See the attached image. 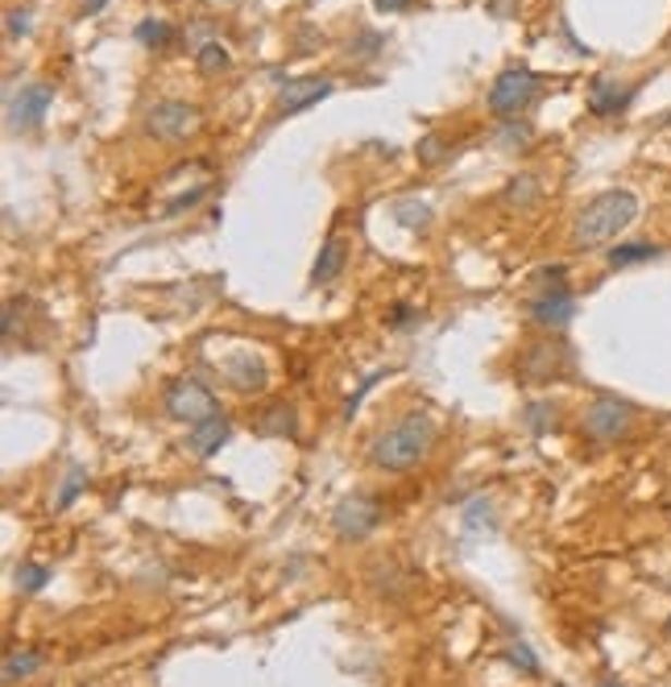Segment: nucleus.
I'll use <instances>...</instances> for the list:
<instances>
[{
  "mask_svg": "<svg viewBox=\"0 0 671 687\" xmlns=\"http://www.w3.org/2000/svg\"><path fill=\"white\" fill-rule=\"evenodd\" d=\"M572 365V353H568V344L560 340H539V344H530L518 360V377L523 381H556V377H564V369Z\"/></svg>",
  "mask_w": 671,
  "mask_h": 687,
  "instance_id": "obj_8",
  "label": "nucleus"
},
{
  "mask_svg": "<svg viewBox=\"0 0 671 687\" xmlns=\"http://www.w3.org/2000/svg\"><path fill=\"white\" fill-rule=\"evenodd\" d=\"M638 220V195L626 187H613V191H601V195H593L581 216H576V224H572V245L576 249H601L609 245L613 236H622Z\"/></svg>",
  "mask_w": 671,
  "mask_h": 687,
  "instance_id": "obj_1",
  "label": "nucleus"
},
{
  "mask_svg": "<svg viewBox=\"0 0 671 687\" xmlns=\"http://www.w3.org/2000/svg\"><path fill=\"white\" fill-rule=\"evenodd\" d=\"M344 261H349V245H344L340 236H328L324 249H319V257H315V266H312L315 291H319V286H332L335 278L344 273Z\"/></svg>",
  "mask_w": 671,
  "mask_h": 687,
  "instance_id": "obj_15",
  "label": "nucleus"
},
{
  "mask_svg": "<svg viewBox=\"0 0 671 687\" xmlns=\"http://www.w3.org/2000/svg\"><path fill=\"white\" fill-rule=\"evenodd\" d=\"M406 4H411V0H374V9H378V13H402Z\"/></svg>",
  "mask_w": 671,
  "mask_h": 687,
  "instance_id": "obj_33",
  "label": "nucleus"
},
{
  "mask_svg": "<svg viewBox=\"0 0 671 687\" xmlns=\"http://www.w3.org/2000/svg\"><path fill=\"white\" fill-rule=\"evenodd\" d=\"M381 46H386V38H381V34H361V38L349 46V50H353V54H361V59H374Z\"/></svg>",
  "mask_w": 671,
  "mask_h": 687,
  "instance_id": "obj_30",
  "label": "nucleus"
},
{
  "mask_svg": "<svg viewBox=\"0 0 671 687\" xmlns=\"http://www.w3.org/2000/svg\"><path fill=\"white\" fill-rule=\"evenodd\" d=\"M220 373H224L229 390H236V394H261V390L270 385V369H266V360H261V356H253V353L224 356Z\"/></svg>",
  "mask_w": 671,
  "mask_h": 687,
  "instance_id": "obj_9",
  "label": "nucleus"
},
{
  "mask_svg": "<svg viewBox=\"0 0 671 687\" xmlns=\"http://www.w3.org/2000/svg\"><path fill=\"white\" fill-rule=\"evenodd\" d=\"M204 191H208V187H195V191H187V195H179L174 204H167V216H179L183 208H195V204L204 199Z\"/></svg>",
  "mask_w": 671,
  "mask_h": 687,
  "instance_id": "obj_32",
  "label": "nucleus"
},
{
  "mask_svg": "<svg viewBox=\"0 0 671 687\" xmlns=\"http://www.w3.org/2000/svg\"><path fill=\"white\" fill-rule=\"evenodd\" d=\"M630 100H634V87H622L618 79H609V75H597L593 87H588L593 116H618V112H626Z\"/></svg>",
  "mask_w": 671,
  "mask_h": 687,
  "instance_id": "obj_13",
  "label": "nucleus"
},
{
  "mask_svg": "<svg viewBox=\"0 0 671 687\" xmlns=\"http://www.w3.org/2000/svg\"><path fill=\"white\" fill-rule=\"evenodd\" d=\"M419 158L423 162H440L443 158V142L436 137V133H427V137L419 142Z\"/></svg>",
  "mask_w": 671,
  "mask_h": 687,
  "instance_id": "obj_31",
  "label": "nucleus"
},
{
  "mask_svg": "<svg viewBox=\"0 0 671 687\" xmlns=\"http://www.w3.org/2000/svg\"><path fill=\"white\" fill-rule=\"evenodd\" d=\"M539 199V179L535 174H514L510 179V187H505V204H514V208H530Z\"/></svg>",
  "mask_w": 671,
  "mask_h": 687,
  "instance_id": "obj_22",
  "label": "nucleus"
},
{
  "mask_svg": "<svg viewBox=\"0 0 671 687\" xmlns=\"http://www.w3.org/2000/svg\"><path fill=\"white\" fill-rule=\"evenodd\" d=\"M659 245H650V241H630V245H613L606 253V261L613 270H622V266H638V261H655L659 257Z\"/></svg>",
  "mask_w": 671,
  "mask_h": 687,
  "instance_id": "obj_19",
  "label": "nucleus"
},
{
  "mask_svg": "<svg viewBox=\"0 0 671 687\" xmlns=\"http://www.w3.org/2000/svg\"><path fill=\"white\" fill-rule=\"evenodd\" d=\"M394 220H399L402 229H431V208L423 204V199H399L394 204Z\"/></svg>",
  "mask_w": 671,
  "mask_h": 687,
  "instance_id": "obj_20",
  "label": "nucleus"
},
{
  "mask_svg": "<svg viewBox=\"0 0 671 687\" xmlns=\"http://www.w3.org/2000/svg\"><path fill=\"white\" fill-rule=\"evenodd\" d=\"M597 687H622V684H618L613 675H606V679H601V684H597Z\"/></svg>",
  "mask_w": 671,
  "mask_h": 687,
  "instance_id": "obj_36",
  "label": "nucleus"
},
{
  "mask_svg": "<svg viewBox=\"0 0 671 687\" xmlns=\"http://www.w3.org/2000/svg\"><path fill=\"white\" fill-rule=\"evenodd\" d=\"M162 406H167L170 418H179V422H187V427H199V422H208V418L220 415L216 394H211L204 381H195V377H174V381L167 385Z\"/></svg>",
  "mask_w": 671,
  "mask_h": 687,
  "instance_id": "obj_4",
  "label": "nucleus"
},
{
  "mask_svg": "<svg viewBox=\"0 0 671 687\" xmlns=\"http://www.w3.org/2000/svg\"><path fill=\"white\" fill-rule=\"evenodd\" d=\"M431 443H436V422L431 415H415L399 418L394 427H386L378 439H374V447H369V459L386 468V473H406V468H415L427 452H431Z\"/></svg>",
  "mask_w": 671,
  "mask_h": 687,
  "instance_id": "obj_2",
  "label": "nucleus"
},
{
  "mask_svg": "<svg viewBox=\"0 0 671 687\" xmlns=\"http://www.w3.org/2000/svg\"><path fill=\"white\" fill-rule=\"evenodd\" d=\"M133 38L142 46H149V50H162V46L174 42V25L170 22H154V17H146V22H137V29H133Z\"/></svg>",
  "mask_w": 671,
  "mask_h": 687,
  "instance_id": "obj_21",
  "label": "nucleus"
},
{
  "mask_svg": "<svg viewBox=\"0 0 671 687\" xmlns=\"http://www.w3.org/2000/svg\"><path fill=\"white\" fill-rule=\"evenodd\" d=\"M535 96H539V75L530 66H505L489 87V112L498 121H518V112H526Z\"/></svg>",
  "mask_w": 671,
  "mask_h": 687,
  "instance_id": "obj_3",
  "label": "nucleus"
},
{
  "mask_svg": "<svg viewBox=\"0 0 671 687\" xmlns=\"http://www.w3.org/2000/svg\"><path fill=\"white\" fill-rule=\"evenodd\" d=\"M46 584H50V567L46 563H22L17 567V588L22 592H42Z\"/></svg>",
  "mask_w": 671,
  "mask_h": 687,
  "instance_id": "obj_24",
  "label": "nucleus"
},
{
  "mask_svg": "<svg viewBox=\"0 0 671 687\" xmlns=\"http://www.w3.org/2000/svg\"><path fill=\"white\" fill-rule=\"evenodd\" d=\"M530 137H535V128L526 125V121H505L502 133H498V142H502L505 149H526Z\"/></svg>",
  "mask_w": 671,
  "mask_h": 687,
  "instance_id": "obj_27",
  "label": "nucleus"
},
{
  "mask_svg": "<svg viewBox=\"0 0 671 687\" xmlns=\"http://www.w3.org/2000/svg\"><path fill=\"white\" fill-rule=\"evenodd\" d=\"M663 634H668V638H671V617H668V622H663Z\"/></svg>",
  "mask_w": 671,
  "mask_h": 687,
  "instance_id": "obj_37",
  "label": "nucleus"
},
{
  "mask_svg": "<svg viewBox=\"0 0 671 687\" xmlns=\"http://www.w3.org/2000/svg\"><path fill=\"white\" fill-rule=\"evenodd\" d=\"M87 484V473L80 468V464H71L66 468V477H63V489H59V498H54V510H66L71 501L80 498V489Z\"/></svg>",
  "mask_w": 671,
  "mask_h": 687,
  "instance_id": "obj_25",
  "label": "nucleus"
},
{
  "mask_svg": "<svg viewBox=\"0 0 671 687\" xmlns=\"http://www.w3.org/2000/svg\"><path fill=\"white\" fill-rule=\"evenodd\" d=\"M464 535L468 539H477V535H493L498 530V518H493V501L489 498H473L468 505H464Z\"/></svg>",
  "mask_w": 671,
  "mask_h": 687,
  "instance_id": "obj_17",
  "label": "nucleus"
},
{
  "mask_svg": "<svg viewBox=\"0 0 671 687\" xmlns=\"http://www.w3.org/2000/svg\"><path fill=\"white\" fill-rule=\"evenodd\" d=\"M199 128V108L183 100H162L146 112V133L158 142H183Z\"/></svg>",
  "mask_w": 671,
  "mask_h": 687,
  "instance_id": "obj_7",
  "label": "nucleus"
},
{
  "mask_svg": "<svg viewBox=\"0 0 671 687\" xmlns=\"http://www.w3.org/2000/svg\"><path fill=\"white\" fill-rule=\"evenodd\" d=\"M229 435H232V422L224 415H216V418H208V422H199V427H191L187 431V447L195 452V456H216L224 443H229Z\"/></svg>",
  "mask_w": 671,
  "mask_h": 687,
  "instance_id": "obj_14",
  "label": "nucleus"
},
{
  "mask_svg": "<svg viewBox=\"0 0 671 687\" xmlns=\"http://www.w3.org/2000/svg\"><path fill=\"white\" fill-rule=\"evenodd\" d=\"M105 4H108V0H87V4H84V13H96V9H105Z\"/></svg>",
  "mask_w": 671,
  "mask_h": 687,
  "instance_id": "obj_35",
  "label": "nucleus"
},
{
  "mask_svg": "<svg viewBox=\"0 0 671 687\" xmlns=\"http://www.w3.org/2000/svg\"><path fill=\"white\" fill-rule=\"evenodd\" d=\"M195 63H199L204 75H216V71L229 66V50H224L220 42H199L195 46Z\"/></svg>",
  "mask_w": 671,
  "mask_h": 687,
  "instance_id": "obj_23",
  "label": "nucleus"
},
{
  "mask_svg": "<svg viewBox=\"0 0 671 687\" xmlns=\"http://www.w3.org/2000/svg\"><path fill=\"white\" fill-rule=\"evenodd\" d=\"M34 29V17H29V9H13L9 17H4V34H9V42H17Z\"/></svg>",
  "mask_w": 671,
  "mask_h": 687,
  "instance_id": "obj_29",
  "label": "nucleus"
},
{
  "mask_svg": "<svg viewBox=\"0 0 671 687\" xmlns=\"http://www.w3.org/2000/svg\"><path fill=\"white\" fill-rule=\"evenodd\" d=\"M572 315H576V298L568 286H551V291H539L530 298V319L539 323V328H551V332H560L572 323Z\"/></svg>",
  "mask_w": 671,
  "mask_h": 687,
  "instance_id": "obj_11",
  "label": "nucleus"
},
{
  "mask_svg": "<svg viewBox=\"0 0 671 687\" xmlns=\"http://www.w3.org/2000/svg\"><path fill=\"white\" fill-rule=\"evenodd\" d=\"M523 422L535 431V435H544V431L556 427V406H547V402H530V406L523 410Z\"/></svg>",
  "mask_w": 671,
  "mask_h": 687,
  "instance_id": "obj_26",
  "label": "nucleus"
},
{
  "mask_svg": "<svg viewBox=\"0 0 671 687\" xmlns=\"http://www.w3.org/2000/svg\"><path fill=\"white\" fill-rule=\"evenodd\" d=\"M378 522H381V505L378 498H369V493H353V498H344L332 510V530H335V539H344V542L369 539V535L378 530Z\"/></svg>",
  "mask_w": 671,
  "mask_h": 687,
  "instance_id": "obj_6",
  "label": "nucleus"
},
{
  "mask_svg": "<svg viewBox=\"0 0 671 687\" xmlns=\"http://www.w3.org/2000/svg\"><path fill=\"white\" fill-rule=\"evenodd\" d=\"M257 435L261 439H294L298 435V415H294V406H286V402L266 406L261 418H257Z\"/></svg>",
  "mask_w": 671,
  "mask_h": 687,
  "instance_id": "obj_16",
  "label": "nucleus"
},
{
  "mask_svg": "<svg viewBox=\"0 0 671 687\" xmlns=\"http://www.w3.org/2000/svg\"><path fill=\"white\" fill-rule=\"evenodd\" d=\"M411 319H415V315H411V307H394V319H390V323H394V328H406Z\"/></svg>",
  "mask_w": 671,
  "mask_h": 687,
  "instance_id": "obj_34",
  "label": "nucleus"
},
{
  "mask_svg": "<svg viewBox=\"0 0 671 687\" xmlns=\"http://www.w3.org/2000/svg\"><path fill=\"white\" fill-rule=\"evenodd\" d=\"M224 4H232V0H224Z\"/></svg>",
  "mask_w": 671,
  "mask_h": 687,
  "instance_id": "obj_38",
  "label": "nucleus"
},
{
  "mask_svg": "<svg viewBox=\"0 0 671 687\" xmlns=\"http://www.w3.org/2000/svg\"><path fill=\"white\" fill-rule=\"evenodd\" d=\"M54 105L50 84H25L17 96H9V128H34L42 125L46 108Z\"/></svg>",
  "mask_w": 671,
  "mask_h": 687,
  "instance_id": "obj_10",
  "label": "nucleus"
},
{
  "mask_svg": "<svg viewBox=\"0 0 671 687\" xmlns=\"http://www.w3.org/2000/svg\"><path fill=\"white\" fill-rule=\"evenodd\" d=\"M42 671V650H9L4 654V684H17Z\"/></svg>",
  "mask_w": 671,
  "mask_h": 687,
  "instance_id": "obj_18",
  "label": "nucleus"
},
{
  "mask_svg": "<svg viewBox=\"0 0 671 687\" xmlns=\"http://www.w3.org/2000/svg\"><path fill=\"white\" fill-rule=\"evenodd\" d=\"M505 663L510 666H523L526 675H539V659H535V650L526 642H514L510 650H505Z\"/></svg>",
  "mask_w": 671,
  "mask_h": 687,
  "instance_id": "obj_28",
  "label": "nucleus"
},
{
  "mask_svg": "<svg viewBox=\"0 0 671 687\" xmlns=\"http://www.w3.org/2000/svg\"><path fill=\"white\" fill-rule=\"evenodd\" d=\"M324 96H332V79H324V75L286 79V87L278 91V112H282V116H291V112H303V108L319 105Z\"/></svg>",
  "mask_w": 671,
  "mask_h": 687,
  "instance_id": "obj_12",
  "label": "nucleus"
},
{
  "mask_svg": "<svg viewBox=\"0 0 671 687\" xmlns=\"http://www.w3.org/2000/svg\"><path fill=\"white\" fill-rule=\"evenodd\" d=\"M630 422H634V406L613 394H601L588 402L585 435L593 439V443H618V439H626Z\"/></svg>",
  "mask_w": 671,
  "mask_h": 687,
  "instance_id": "obj_5",
  "label": "nucleus"
}]
</instances>
